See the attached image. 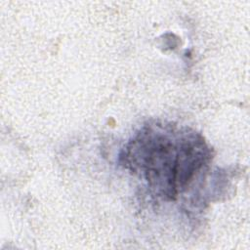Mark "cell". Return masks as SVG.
<instances>
[{"label": "cell", "instance_id": "1", "mask_svg": "<svg viewBox=\"0 0 250 250\" xmlns=\"http://www.w3.org/2000/svg\"><path fill=\"white\" fill-rule=\"evenodd\" d=\"M210 150L203 138L172 126L145 127L126 146V167L141 172L152 191L175 199L206 164Z\"/></svg>", "mask_w": 250, "mask_h": 250}]
</instances>
